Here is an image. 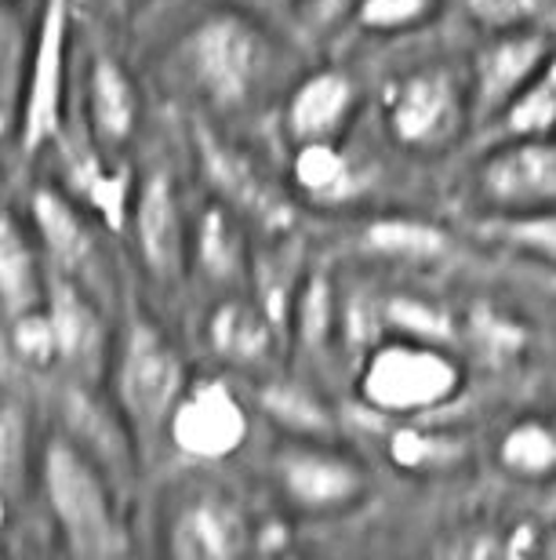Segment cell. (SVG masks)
Listing matches in <instances>:
<instances>
[{
	"label": "cell",
	"instance_id": "cell-1",
	"mask_svg": "<svg viewBox=\"0 0 556 560\" xmlns=\"http://www.w3.org/2000/svg\"><path fill=\"white\" fill-rule=\"evenodd\" d=\"M40 480L48 510L73 557L128 553V532L114 510L106 480L73 441L51 436L40 458Z\"/></svg>",
	"mask_w": 556,
	"mask_h": 560
},
{
	"label": "cell",
	"instance_id": "cell-2",
	"mask_svg": "<svg viewBox=\"0 0 556 560\" xmlns=\"http://www.w3.org/2000/svg\"><path fill=\"white\" fill-rule=\"evenodd\" d=\"M360 397L378 416L422 419L462 394V368L440 342L389 339L375 346L360 368Z\"/></svg>",
	"mask_w": 556,
	"mask_h": 560
},
{
	"label": "cell",
	"instance_id": "cell-3",
	"mask_svg": "<svg viewBox=\"0 0 556 560\" xmlns=\"http://www.w3.org/2000/svg\"><path fill=\"white\" fill-rule=\"evenodd\" d=\"M182 59L193 84L218 106H244L270 66V40L240 11H211L186 33Z\"/></svg>",
	"mask_w": 556,
	"mask_h": 560
},
{
	"label": "cell",
	"instance_id": "cell-4",
	"mask_svg": "<svg viewBox=\"0 0 556 560\" xmlns=\"http://www.w3.org/2000/svg\"><path fill=\"white\" fill-rule=\"evenodd\" d=\"M117 400L125 419L131 422L139 441H157L168 433L171 408L179 405L186 389V364L175 342L157 324L135 317L128 324V335L120 342L117 357Z\"/></svg>",
	"mask_w": 556,
	"mask_h": 560
},
{
	"label": "cell",
	"instance_id": "cell-5",
	"mask_svg": "<svg viewBox=\"0 0 556 560\" xmlns=\"http://www.w3.org/2000/svg\"><path fill=\"white\" fill-rule=\"evenodd\" d=\"M66 55H70V0H44L19 114V142L26 153L51 145L62 131Z\"/></svg>",
	"mask_w": 556,
	"mask_h": 560
},
{
	"label": "cell",
	"instance_id": "cell-6",
	"mask_svg": "<svg viewBox=\"0 0 556 560\" xmlns=\"http://www.w3.org/2000/svg\"><path fill=\"white\" fill-rule=\"evenodd\" d=\"M193 145L200 156V172L240 219L255 222L265 233H287L295 222V208L281 186L233 142L215 136L211 128H193Z\"/></svg>",
	"mask_w": 556,
	"mask_h": 560
},
{
	"label": "cell",
	"instance_id": "cell-7",
	"mask_svg": "<svg viewBox=\"0 0 556 560\" xmlns=\"http://www.w3.org/2000/svg\"><path fill=\"white\" fill-rule=\"evenodd\" d=\"M389 131L407 150H443L462 131L465 95L443 66H422V70L400 77L386 98Z\"/></svg>",
	"mask_w": 556,
	"mask_h": 560
},
{
	"label": "cell",
	"instance_id": "cell-8",
	"mask_svg": "<svg viewBox=\"0 0 556 560\" xmlns=\"http://www.w3.org/2000/svg\"><path fill=\"white\" fill-rule=\"evenodd\" d=\"M273 477L284 499L306 513H339L368 495V474L353 455L324 441L287 444L273 458Z\"/></svg>",
	"mask_w": 556,
	"mask_h": 560
},
{
	"label": "cell",
	"instance_id": "cell-9",
	"mask_svg": "<svg viewBox=\"0 0 556 560\" xmlns=\"http://www.w3.org/2000/svg\"><path fill=\"white\" fill-rule=\"evenodd\" d=\"M251 433V416L237 389L222 378L186 383L179 405L171 408L168 436L182 455L197 463H218L237 455Z\"/></svg>",
	"mask_w": 556,
	"mask_h": 560
},
{
	"label": "cell",
	"instance_id": "cell-10",
	"mask_svg": "<svg viewBox=\"0 0 556 560\" xmlns=\"http://www.w3.org/2000/svg\"><path fill=\"white\" fill-rule=\"evenodd\" d=\"M476 183L495 211L556 208V139L513 136L481 164Z\"/></svg>",
	"mask_w": 556,
	"mask_h": 560
},
{
	"label": "cell",
	"instance_id": "cell-11",
	"mask_svg": "<svg viewBox=\"0 0 556 560\" xmlns=\"http://www.w3.org/2000/svg\"><path fill=\"white\" fill-rule=\"evenodd\" d=\"M48 317L55 335V364L84 386L103 383L109 331L81 280L66 273L48 277Z\"/></svg>",
	"mask_w": 556,
	"mask_h": 560
},
{
	"label": "cell",
	"instance_id": "cell-12",
	"mask_svg": "<svg viewBox=\"0 0 556 560\" xmlns=\"http://www.w3.org/2000/svg\"><path fill=\"white\" fill-rule=\"evenodd\" d=\"M131 233L135 248L146 262L150 277L161 284H175L186 273L189 262V241H186V219H182V197L175 186V175L157 167L142 178L135 200H131Z\"/></svg>",
	"mask_w": 556,
	"mask_h": 560
},
{
	"label": "cell",
	"instance_id": "cell-13",
	"mask_svg": "<svg viewBox=\"0 0 556 560\" xmlns=\"http://www.w3.org/2000/svg\"><path fill=\"white\" fill-rule=\"evenodd\" d=\"M553 55L549 40L528 26L502 30L476 51L473 66V106L481 117H502L509 103L531 84Z\"/></svg>",
	"mask_w": 556,
	"mask_h": 560
},
{
	"label": "cell",
	"instance_id": "cell-14",
	"mask_svg": "<svg viewBox=\"0 0 556 560\" xmlns=\"http://www.w3.org/2000/svg\"><path fill=\"white\" fill-rule=\"evenodd\" d=\"M251 546L244 513L222 495H200L175 513L168 528V550L179 560H229Z\"/></svg>",
	"mask_w": 556,
	"mask_h": 560
},
{
	"label": "cell",
	"instance_id": "cell-15",
	"mask_svg": "<svg viewBox=\"0 0 556 560\" xmlns=\"http://www.w3.org/2000/svg\"><path fill=\"white\" fill-rule=\"evenodd\" d=\"M357 84L346 70H317L287 98V136L295 142H339L357 114Z\"/></svg>",
	"mask_w": 556,
	"mask_h": 560
},
{
	"label": "cell",
	"instance_id": "cell-16",
	"mask_svg": "<svg viewBox=\"0 0 556 560\" xmlns=\"http://www.w3.org/2000/svg\"><path fill=\"white\" fill-rule=\"evenodd\" d=\"M29 211H33V226H37L44 252H48V259L55 262V273H66L73 280L92 273L98 248L73 200L66 197L62 189L40 186V189H33Z\"/></svg>",
	"mask_w": 556,
	"mask_h": 560
},
{
	"label": "cell",
	"instance_id": "cell-17",
	"mask_svg": "<svg viewBox=\"0 0 556 560\" xmlns=\"http://www.w3.org/2000/svg\"><path fill=\"white\" fill-rule=\"evenodd\" d=\"M139 88L131 73L109 55H98L87 77V120H92V136L98 150H120L131 142L139 128Z\"/></svg>",
	"mask_w": 556,
	"mask_h": 560
},
{
	"label": "cell",
	"instance_id": "cell-18",
	"mask_svg": "<svg viewBox=\"0 0 556 560\" xmlns=\"http://www.w3.org/2000/svg\"><path fill=\"white\" fill-rule=\"evenodd\" d=\"M208 342L233 368H259L276 350V320L262 302L222 299L208 317Z\"/></svg>",
	"mask_w": 556,
	"mask_h": 560
},
{
	"label": "cell",
	"instance_id": "cell-19",
	"mask_svg": "<svg viewBox=\"0 0 556 560\" xmlns=\"http://www.w3.org/2000/svg\"><path fill=\"white\" fill-rule=\"evenodd\" d=\"M48 306V277L40 270L26 226L0 208V310L11 320Z\"/></svg>",
	"mask_w": 556,
	"mask_h": 560
},
{
	"label": "cell",
	"instance_id": "cell-20",
	"mask_svg": "<svg viewBox=\"0 0 556 560\" xmlns=\"http://www.w3.org/2000/svg\"><path fill=\"white\" fill-rule=\"evenodd\" d=\"M197 270L215 284H240L248 277V241H244L240 215L229 205H208L193 226V244H189Z\"/></svg>",
	"mask_w": 556,
	"mask_h": 560
},
{
	"label": "cell",
	"instance_id": "cell-21",
	"mask_svg": "<svg viewBox=\"0 0 556 560\" xmlns=\"http://www.w3.org/2000/svg\"><path fill=\"white\" fill-rule=\"evenodd\" d=\"M292 183L309 205L339 208L360 194L357 164L339 142H298L292 161Z\"/></svg>",
	"mask_w": 556,
	"mask_h": 560
},
{
	"label": "cell",
	"instance_id": "cell-22",
	"mask_svg": "<svg viewBox=\"0 0 556 560\" xmlns=\"http://www.w3.org/2000/svg\"><path fill=\"white\" fill-rule=\"evenodd\" d=\"M287 324H292L298 350L309 357H320L342 335V302H339L335 284H331V277L324 270L306 273Z\"/></svg>",
	"mask_w": 556,
	"mask_h": 560
},
{
	"label": "cell",
	"instance_id": "cell-23",
	"mask_svg": "<svg viewBox=\"0 0 556 560\" xmlns=\"http://www.w3.org/2000/svg\"><path fill=\"white\" fill-rule=\"evenodd\" d=\"M364 248L386 259H440L451 248V237L443 233L437 222L415 219V215H382L364 226L360 233Z\"/></svg>",
	"mask_w": 556,
	"mask_h": 560
},
{
	"label": "cell",
	"instance_id": "cell-24",
	"mask_svg": "<svg viewBox=\"0 0 556 560\" xmlns=\"http://www.w3.org/2000/svg\"><path fill=\"white\" fill-rule=\"evenodd\" d=\"M259 405L276 425H284L287 433L303 436V441H328L335 433L331 408L303 383H270L262 389Z\"/></svg>",
	"mask_w": 556,
	"mask_h": 560
},
{
	"label": "cell",
	"instance_id": "cell-25",
	"mask_svg": "<svg viewBox=\"0 0 556 560\" xmlns=\"http://www.w3.org/2000/svg\"><path fill=\"white\" fill-rule=\"evenodd\" d=\"M481 237L502 244L509 252L531 255V259L556 262V208L539 211H495L476 226Z\"/></svg>",
	"mask_w": 556,
	"mask_h": 560
},
{
	"label": "cell",
	"instance_id": "cell-26",
	"mask_svg": "<svg viewBox=\"0 0 556 560\" xmlns=\"http://www.w3.org/2000/svg\"><path fill=\"white\" fill-rule=\"evenodd\" d=\"M498 463L520 480L556 477V425L542 419L509 425L498 441Z\"/></svg>",
	"mask_w": 556,
	"mask_h": 560
},
{
	"label": "cell",
	"instance_id": "cell-27",
	"mask_svg": "<svg viewBox=\"0 0 556 560\" xmlns=\"http://www.w3.org/2000/svg\"><path fill=\"white\" fill-rule=\"evenodd\" d=\"M73 183L81 197L103 215L109 226H125L131 219V200H135V186H131L128 167H106L103 156L92 153L73 167Z\"/></svg>",
	"mask_w": 556,
	"mask_h": 560
},
{
	"label": "cell",
	"instance_id": "cell-28",
	"mask_svg": "<svg viewBox=\"0 0 556 560\" xmlns=\"http://www.w3.org/2000/svg\"><path fill=\"white\" fill-rule=\"evenodd\" d=\"M509 136H549L556 139V51L546 66L531 77V84L520 92L502 114Z\"/></svg>",
	"mask_w": 556,
	"mask_h": 560
},
{
	"label": "cell",
	"instance_id": "cell-29",
	"mask_svg": "<svg viewBox=\"0 0 556 560\" xmlns=\"http://www.w3.org/2000/svg\"><path fill=\"white\" fill-rule=\"evenodd\" d=\"M382 320L389 328H397L404 339H418V342H448L454 335V320L451 313L437 306L429 299L418 295H393L382 302Z\"/></svg>",
	"mask_w": 556,
	"mask_h": 560
},
{
	"label": "cell",
	"instance_id": "cell-30",
	"mask_svg": "<svg viewBox=\"0 0 556 560\" xmlns=\"http://www.w3.org/2000/svg\"><path fill=\"white\" fill-rule=\"evenodd\" d=\"M462 455V441L422 425H400L389 436V458L404 469H443Z\"/></svg>",
	"mask_w": 556,
	"mask_h": 560
},
{
	"label": "cell",
	"instance_id": "cell-31",
	"mask_svg": "<svg viewBox=\"0 0 556 560\" xmlns=\"http://www.w3.org/2000/svg\"><path fill=\"white\" fill-rule=\"evenodd\" d=\"M440 0H360L353 19L368 33H411L437 19Z\"/></svg>",
	"mask_w": 556,
	"mask_h": 560
},
{
	"label": "cell",
	"instance_id": "cell-32",
	"mask_svg": "<svg viewBox=\"0 0 556 560\" xmlns=\"http://www.w3.org/2000/svg\"><path fill=\"white\" fill-rule=\"evenodd\" d=\"M26 444H29L26 411H22L15 400L0 397V491H11L22 480V469H26Z\"/></svg>",
	"mask_w": 556,
	"mask_h": 560
},
{
	"label": "cell",
	"instance_id": "cell-33",
	"mask_svg": "<svg viewBox=\"0 0 556 560\" xmlns=\"http://www.w3.org/2000/svg\"><path fill=\"white\" fill-rule=\"evenodd\" d=\"M11 342H15V353L26 364H51L55 361V335H51V317L48 306L22 313V317L11 320Z\"/></svg>",
	"mask_w": 556,
	"mask_h": 560
},
{
	"label": "cell",
	"instance_id": "cell-34",
	"mask_svg": "<svg viewBox=\"0 0 556 560\" xmlns=\"http://www.w3.org/2000/svg\"><path fill=\"white\" fill-rule=\"evenodd\" d=\"M19 26L11 15V4L0 0V120H8V109L15 103V88H19Z\"/></svg>",
	"mask_w": 556,
	"mask_h": 560
},
{
	"label": "cell",
	"instance_id": "cell-35",
	"mask_svg": "<svg viewBox=\"0 0 556 560\" xmlns=\"http://www.w3.org/2000/svg\"><path fill=\"white\" fill-rule=\"evenodd\" d=\"M539 8L542 0H465V11L492 33L528 26L539 15Z\"/></svg>",
	"mask_w": 556,
	"mask_h": 560
},
{
	"label": "cell",
	"instance_id": "cell-36",
	"mask_svg": "<svg viewBox=\"0 0 556 560\" xmlns=\"http://www.w3.org/2000/svg\"><path fill=\"white\" fill-rule=\"evenodd\" d=\"M473 331H476V339H481L492 353L520 350V339H524V335H520V324L495 317V313H481Z\"/></svg>",
	"mask_w": 556,
	"mask_h": 560
},
{
	"label": "cell",
	"instance_id": "cell-37",
	"mask_svg": "<svg viewBox=\"0 0 556 560\" xmlns=\"http://www.w3.org/2000/svg\"><path fill=\"white\" fill-rule=\"evenodd\" d=\"M357 4L360 0H306L303 19H306V26L324 30V26H335L342 19H350L353 11H357Z\"/></svg>",
	"mask_w": 556,
	"mask_h": 560
},
{
	"label": "cell",
	"instance_id": "cell-38",
	"mask_svg": "<svg viewBox=\"0 0 556 560\" xmlns=\"http://www.w3.org/2000/svg\"><path fill=\"white\" fill-rule=\"evenodd\" d=\"M546 513H549V517L556 521V488L549 491V502H546Z\"/></svg>",
	"mask_w": 556,
	"mask_h": 560
}]
</instances>
